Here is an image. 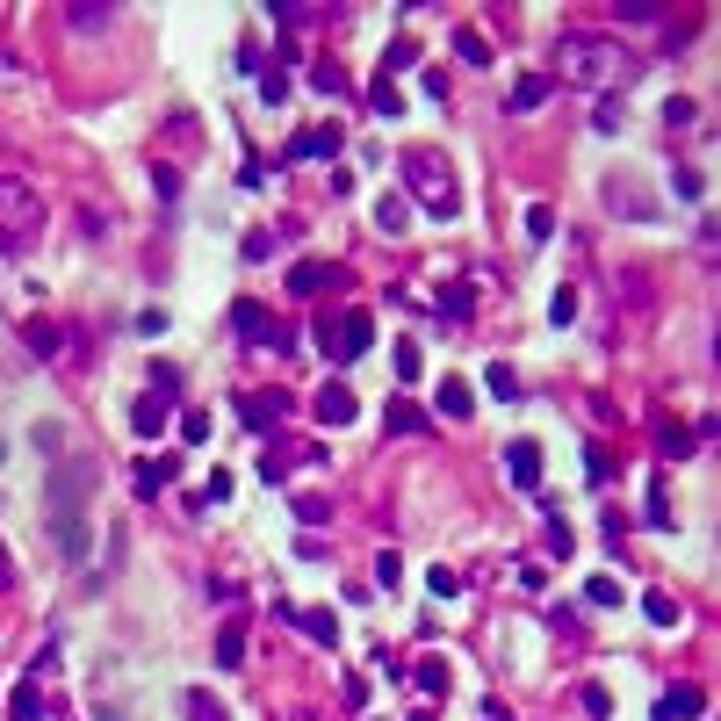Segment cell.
<instances>
[{"instance_id": "28", "label": "cell", "mask_w": 721, "mask_h": 721, "mask_svg": "<svg viewBox=\"0 0 721 721\" xmlns=\"http://www.w3.org/2000/svg\"><path fill=\"white\" fill-rule=\"evenodd\" d=\"M376 577H383V585H397V577H405V563H397V548H383V556H376Z\"/></svg>"}, {"instance_id": "1", "label": "cell", "mask_w": 721, "mask_h": 721, "mask_svg": "<svg viewBox=\"0 0 721 721\" xmlns=\"http://www.w3.org/2000/svg\"><path fill=\"white\" fill-rule=\"evenodd\" d=\"M87 462H65L51 484H44V526H51V548L65 556V563H80L87 548H95V534H87Z\"/></svg>"}, {"instance_id": "8", "label": "cell", "mask_w": 721, "mask_h": 721, "mask_svg": "<svg viewBox=\"0 0 721 721\" xmlns=\"http://www.w3.org/2000/svg\"><path fill=\"white\" fill-rule=\"evenodd\" d=\"M238 656H245V620H224V635H216V664L231 671Z\"/></svg>"}, {"instance_id": "32", "label": "cell", "mask_w": 721, "mask_h": 721, "mask_svg": "<svg viewBox=\"0 0 721 721\" xmlns=\"http://www.w3.org/2000/svg\"><path fill=\"white\" fill-rule=\"evenodd\" d=\"M15 721H36V686H22V693H15Z\"/></svg>"}, {"instance_id": "25", "label": "cell", "mask_w": 721, "mask_h": 721, "mask_svg": "<svg viewBox=\"0 0 721 721\" xmlns=\"http://www.w3.org/2000/svg\"><path fill=\"white\" fill-rule=\"evenodd\" d=\"M585 715H592V721H606V715H614V700H606V686H585Z\"/></svg>"}, {"instance_id": "11", "label": "cell", "mask_w": 721, "mask_h": 721, "mask_svg": "<svg viewBox=\"0 0 721 721\" xmlns=\"http://www.w3.org/2000/svg\"><path fill=\"white\" fill-rule=\"evenodd\" d=\"M440 412H447V418H469V412H476L469 383H455V376H447V383H440Z\"/></svg>"}, {"instance_id": "12", "label": "cell", "mask_w": 721, "mask_h": 721, "mask_svg": "<svg viewBox=\"0 0 721 721\" xmlns=\"http://www.w3.org/2000/svg\"><path fill=\"white\" fill-rule=\"evenodd\" d=\"M339 152V130H304L296 137V159H332Z\"/></svg>"}, {"instance_id": "14", "label": "cell", "mask_w": 721, "mask_h": 721, "mask_svg": "<svg viewBox=\"0 0 721 721\" xmlns=\"http://www.w3.org/2000/svg\"><path fill=\"white\" fill-rule=\"evenodd\" d=\"M166 484H174V462H145L137 469V498H159Z\"/></svg>"}, {"instance_id": "7", "label": "cell", "mask_w": 721, "mask_h": 721, "mask_svg": "<svg viewBox=\"0 0 721 721\" xmlns=\"http://www.w3.org/2000/svg\"><path fill=\"white\" fill-rule=\"evenodd\" d=\"M354 412H361V405H354L346 383H325V390H317V418H325V426H354Z\"/></svg>"}, {"instance_id": "27", "label": "cell", "mask_w": 721, "mask_h": 721, "mask_svg": "<svg viewBox=\"0 0 721 721\" xmlns=\"http://www.w3.org/2000/svg\"><path fill=\"white\" fill-rule=\"evenodd\" d=\"M376 108H383V115H405V95H397L390 80H376Z\"/></svg>"}, {"instance_id": "6", "label": "cell", "mask_w": 721, "mask_h": 721, "mask_svg": "<svg viewBox=\"0 0 721 721\" xmlns=\"http://www.w3.org/2000/svg\"><path fill=\"white\" fill-rule=\"evenodd\" d=\"M506 469H513L519 491H541V447H534V440H513V447H506Z\"/></svg>"}, {"instance_id": "17", "label": "cell", "mask_w": 721, "mask_h": 721, "mask_svg": "<svg viewBox=\"0 0 721 721\" xmlns=\"http://www.w3.org/2000/svg\"><path fill=\"white\" fill-rule=\"evenodd\" d=\"M325 289V260H304L296 275H289V296H317Z\"/></svg>"}, {"instance_id": "10", "label": "cell", "mask_w": 721, "mask_h": 721, "mask_svg": "<svg viewBox=\"0 0 721 721\" xmlns=\"http://www.w3.org/2000/svg\"><path fill=\"white\" fill-rule=\"evenodd\" d=\"M181 715H188V721H231V715H224V707L203 693V686H188V693H181Z\"/></svg>"}, {"instance_id": "13", "label": "cell", "mask_w": 721, "mask_h": 721, "mask_svg": "<svg viewBox=\"0 0 721 721\" xmlns=\"http://www.w3.org/2000/svg\"><path fill=\"white\" fill-rule=\"evenodd\" d=\"M686 715H700V693H686V686H678V693H664V700H656V721H686Z\"/></svg>"}, {"instance_id": "3", "label": "cell", "mask_w": 721, "mask_h": 721, "mask_svg": "<svg viewBox=\"0 0 721 721\" xmlns=\"http://www.w3.org/2000/svg\"><path fill=\"white\" fill-rule=\"evenodd\" d=\"M620 73V44H599V36H570L563 44V80L570 87H606Z\"/></svg>"}, {"instance_id": "22", "label": "cell", "mask_w": 721, "mask_h": 721, "mask_svg": "<svg viewBox=\"0 0 721 721\" xmlns=\"http://www.w3.org/2000/svg\"><path fill=\"white\" fill-rule=\"evenodd\" d=\"M548 231H556V209L534 203V209H526V238H548Z\"/></svg>"}, {"instance_id": "15", "label": "cell", "mask_w": 721, "mask_h": 721, "mask_svg": "<svg viewBox=\"0 0 721 721\" xmlns=\"http://www.w3.org/2000/svg\"><path fill=\"white\" fill-rule=\"evenodd\" d=\"M231 325H238V339H267V310H260V304H238V310H231Z\"/></svg>"}, {"instance_id": "20", "label": "cell", "mask_w": 721, "mask_h": 721, "mask_svg": "<svg viewBox=\"0 0 721 721\" xmlns=\"http://www.w3.org/2000/svg\"><path fill=\"white\" fill-rule=\"evenodd\" d=\"M455 51H462V65H491V44H484L476 29H462V36H455Z\"/></svg>"}, {"instance_id": "31", "label": "cell", "mask_w": 721, "mask_h": 721, "mask_svg": "<svg viewBox=\"0 0 721 721\" xmlns=\"http://www.w3.org/2000/svg\"><path fill=\"white\" fill-rule=\"evenodd\" d=\"M548 317H556V325H570V317H577V296H570V289H556V304H548Z\"/></svg>"}, {"instance_id": "16", "label": "cell", "mask_w": 721, "mask_h": 721, "mask_svg": "<svg viewBox=\"0 0 721 721\" xmlns=\"http://www.w3.org/2000/svg\"><path fill=\"white\" fill-rule=\"evenodd\" d=\"M376 224H383V231L397 238V231L412 224V209H405V195H383V203H376Z\"/></svg>"}, {"instance_id": "4", "label": "cell", "mask_w": 721, "mask_h": 721, "mask_svg": "<svg viewBox=\"0 0 721 721\" xmlns=\"http://www.w3.org/2000/svg\"><path fill=\"white\" fill-rule=\"evenodd\" d=\"M317 346L339 354V361H361V354L376 346V317H368V310H339V325L317 317Z\"/></svg>"}, {"instance_id": "2", "label": "cell", "mask_w": 721, "mask_h": 721, "mask_svg": "<svg viewBox=\"0 0 721 721\" xmlns=\"http://www.w3.org/2000/svg\"><path fill=\"white\" fill-rule=\"evenodd\" d=\"M405 181H412V195H405V203H418L426 216H440V224L462 209V188H455L447 159H440V152H426V145H412V152H405Z\"/></svg>"}, {"instance_id": "30", "label": "cell", "mask_w": 721, "mask_h": 721, "mask_svg": "<svg viewBox=\"0 0 721 721\" xmlns=\"http://www.w3.org/2000/svg\"><path fill=\"white\" fill-rule=\"evenodd\" d=\"M296 519H304V526H317V519H325V498H317V491H304V498H296Z\"/></svg>"}, {"instance_id": "26", "label": "cell", "mask_w": 721, "mask_h": 721, "mask_svg": "<svg viewBox=\"0 0 721 721\" xmlns=\"http://www.w3.org/2000/svg\"><path fill=\"white\" fill-rule=\"evenodd\" d=\"M585 599H592V606H620V585H614V577H592V592H585Z\"/></svg>"}, {"instance_id": "23", "label": "cell", "mask_w": 721, "mask_h": 721, "mask_svg": "<svg viewBox=\"0 0 721 721\" xmlns=\"http://www.w3.org/2000/svg\"><path fill=\"white\" fill-rule=\"evenodd\" d=\"M642 606H649V620H656V627H678V606H671V599H664V592H649V599H642Z\"/></svg>"}, {"instance_id": "24", "label": "cell", "mask_w": 721, "mask_h": 721, "mask_svg": "<svg viewBox=\"0 0 721 721\" xmlns=\"http://www.w3.org/2000/svg\"><path fill=\"white\" fill-rule=\"evenodd\" d=\"M397 383H418V346L412 339H397Z\"/></svg>"}, {"instance_id": "19", "label": "cell", "mask_w": 721, "mask_h": 721, "mask_svg": "<svg viewBox=\"0 0 721 721\" xmlns=\"http://www.w3.org/2000/svg\"><path fill=\"white\" fill-rule=\"evenodd\" d=\"M541 102H548V80H541V73H526V80L513 87V108H541Z\"/></svg>"}, {"instance_id": "29", "label": "cell", "mask_w": 721, "mask_h": 721, "mask_svg": "<svg viewBox=\"0 0 721 721\" xmlns=\"http://www.w3.org/2000/svg\"><path fill=\"white\" fill-rule=\"evenodd\" d=\"M426 585H433V592H440V599H455V592H462V577H455V570H447V563H440V570H433V577H426Z\"/></svg>"}, {"instance_id": "18", "label": "cell", "mask_w": 721, "mask_h": 721, "mask_svg": "<svg viewBox=\"0 0 721 721\" xmlns=\"http://www.w3.org/2000/svg\"><path fill=\"white\" fill-rule=\"evenodd\" d=\"M484 383H491V397H506V405L519 397V376L506 368V361H491V368H484Z\"/></svg>"}, {"instance_id": "33", "label": "cell", "mask_w": 721, "mask_h": 721, "mask_svg": "<svg viewBox=\"0 0 721 721\" xmlns=\"http://www.w3.org/2000/svg\"><path fill=\"white\" fill-rule=\"evenodd\" d=\"M418 721H426V715H418Z\"/></svg>"}, {"instance_id": "9", "label": "cell", "mask_w": 721, "mask_h": 721, "mask_svg": "<svg viewBox=\"0 0 721 721\" xmlns=\"http://www.w3.org/2000/svg\"><path fill=\"white\" fill-rule=\"evenodd\" d=\"M275 614L304 620V635H317V642H339V620H332V614H304V606H275Z\"/></svg>"}, {"instance_id": "5", "label": "cell", "mask_w": 721, "mask_h": 721, "mask_svg": "<svg viewBox=\"0 0 721 721\" xmlns=\"http://www.w3.org/2000/svg\"><path fill=\"white\" fill-rule=\"evenodd\" d=\"M36 216H44V209H36V195H29L22 181H0V238H7V245H29Z\"/></svg>"}, {"instance_id": "21", "label": "cell", "mask_w": 721, "mask_h": 721, "mask_svg": "<svg viewBox=\"0 0 721 721\" xmlns=\"http://www.w3.org/2000/svg\"><path fill=\"white\" fill-rule=\"evenodd\" d=\"M390 433H426V412H412V405H390Z\"/></svg>"}]
</instances>
